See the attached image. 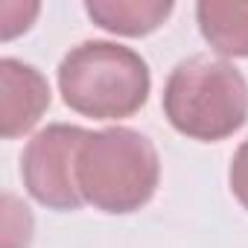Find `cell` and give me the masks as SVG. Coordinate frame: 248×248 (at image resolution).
Returning <instances> with one entry per match:
<instances>
[{
    "mask_svg": "<svg viewBox=\"0 0 248 248\" xmlns=\"http://www.w3.org/2000/svg\"><path fill=\"white\" fill-rule=\"evenodd\" d=\"M41 12L38 3H0V35L3 41H12L15 35L27 32L35 21V15Z\"/></svg>",
    "mask_w": 248,
    "mask_h": 248,
    "instance_id": "9",
    "label": "cell"
},
{
    "mask_svg": "<svg viewBox=\"0 0 248 248\" xmlns=\"http://www.w3.org/2000/svg\"><path fill=\"white\" fill-rule=\"evenodd\" d=\"M88 129L70 123H50L41 129L21 155V178L27 193L50 210H79L85 204L76 181L79 149Z\"/></svg>",
    "mask_w": 248,
    "mask_h": 248,
    "instance_id": "4",
    "label": "cell"
},
{
    "mask_svg": "<svg viewBox=\"0 0 248 248\" xmlns=\"http://www.w3.org/2000/svg\"><path fill=\"white\" fill-rule=\"evenodd\" d=\"M0 135L6 140L30 135L44 111L50 108V82L47 76L21 59H0Z\"/></svg>",
    "mask_w": 248,
    "mask_h": 248,
    "instance_id": "5",
    "label": "cell"
},
{
    "mask_svg": "<svg viewBox=\"0 0 248 248\" xmlns=\"http://www.w3.org/2000/svg\"><path fill=\"white\" fill-rule=\"evenodd\" d=\"M202 38L222 59H248V3L202 0L196 3Z\"/></svg>",
    "mask_w": 248,
    "mask_h": 248,
    "instance_id": "7",
    "label": "cell"
},
{
    "mask_svg": "<svg viewBox=\"0 0 248 248\" xmlns=\"http://www.w3.org/2000/svg\"><path fill=\"white\" fill-rule=\"evenodd\" d=\"M3 248H27L32 239V216L30 207L21 204L12 193L3 196Z\"/></svg>",
    "mask_w": 248,
    "mask_h": 248,
    "instance_id": "8",
    "label": "cell"
},
{
    "mask_svg": "<svg viewBox=\"0 0 248 248\" xmlns=\"http://www.w3.org/2000/svg\"><path fill=\"white\" fill-rule=\"evenodd\" d=\"M172 0H88V18L105 32L123 38H143L164 27L172 15Z\"/></svg>",
    "mask_w": 248,
    "mask_h": 248,
    "instance_id": "6",
    "label": "cell"
},
{
    "mask_svg": "<svg viewBox=\"0 0 248 248\" xmlns=\"http://www.w3.org/2000/svg\"><path fill=\"white\" fill-rule=\"evenodd\" d=\"M228 184L233 199L248 210V138L239 143V149L231 158V170H228Z\"/></svg>",
    "mask_w": 248,
    "mask_h": 248,
    "instance_id": "10",
    "label": "cell"
},
{
    "mask_svg": "<svg viewBox=\"0 0 248 248\" xmlns=\"http://www.w3.org/2000/svg\"><path fill=\"white\" fill-rule=\"evenodd\" d=\"M76 181L85 204L126 216L152 202L161 184V158L138 129L108 126L88 132L76 161Z\"/></svg>",
    "mask_w": 248,
    "mask_h": 248,
    "instance_id": "3",
    "label": "cell"
},
{
    "mask_svg": "<svg viewBox=\"0 0 248 248\" xmlns=\"http://www.w3.org/2000/svg\"><path fill=\"white\" fill-rule=\"evenodd\" d=\"M164 114L178 135L219 143L248 123V82L228 59L190 56L167 76Z\"/></svg>",
    "mask_w": 248,
    "mask_h": 248,
    "instance_id": "2",
    "label": "cell"
},
{
    "mask_svg": "<svg viewBox=\"0 0 248 248\" xmlns=\"http://www.w3.org/2000/svg\"><path fill=\"white\" fill-rule=\"evenodd\" d=\"M59 93L67 108L93 120L135 117L152 91V73L140 53L117 41H82L59 62Z\"/></svg>",
    "mask_w": 248,
    "mask_h": 248,
    "instance_id": "1",
    "label": "cell"
}]
</instances>
